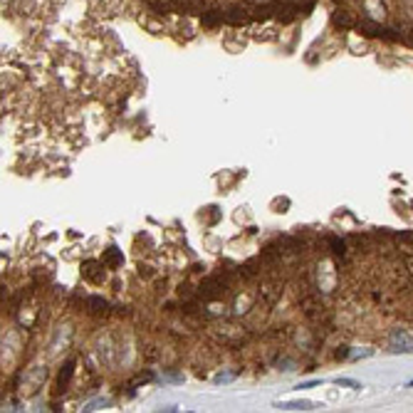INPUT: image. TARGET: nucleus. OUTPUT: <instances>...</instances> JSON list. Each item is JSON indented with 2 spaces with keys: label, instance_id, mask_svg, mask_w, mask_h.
I'll return each instance as SVG.
<instances>
[{
  "label": "nucleus",
  "instance_id": "obj_1",
  "mask_svg": "<svg viewBox=\"0 0 413 413\" xmlns=\"http://www.w3.org/2000/svg\"><path fill=\"white\" fill-rule=\"evenodd\" d=\"M337 383H339V386H351V388H361V386H359L356 381H351V378H337Z\"/></svg>",
  "mask_w": 413,
  "mask_h": 413
}]
</instances>
